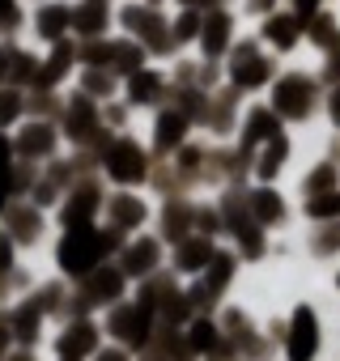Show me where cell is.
<instances>
[{
  "label": "cell",
  "instance_id": "obj_29",
  "mask_svg": "<svg viewBox=\"0 0 340 361\" xmlns=\"http://www.w3.org/2000/svg\"><path fill=\"white\" fill-rule=\"evenodd\" d=\"M68 60H73V51H68V47H56V56H51V64L43 68V77H39V81H43V85H51V81L68 68Z\"/></svg>",
  "mask_w": 340,
  "mask_h": 361
},
{
  "label": "cell",
  "instance_id": "obj_40",
  "mask_svg": "<svg viewBox=\"0 0 340 361\" xmlns=\"http://www.w3.org/2000/svg\"><path fill=\"white\" fill-rule=\"evenodd\" d=\"M315 5H319V0H298V9H302V13H310Z\"/></svg>",
  "mask_w": 340,
  "mask_h": 361
},
{
  "label": "cell",
  "instance_id": "obj_8",
  "mask_svg": "<svg viewBox=\"0 0 340 361\" xmlns=\"http://www.w3.org/2000/svg\"><path fill=\"white\" fill-rule=\"evenodd\" d=\"M119 289H123V272H115V268H102V272L90 281V289H85L81 306H90V302H111V298H119Z\"/></svg>",
  "mask_w": 340,
  "mask_h": 361
},
{
  "label": "cell",
  "instance_id": "obj_4",
  "mask_svg": "<svg viewBox=\"0 0 340 361\" xmlns=\"http://www.w3.org/2000/svg\"><path fill=\"white\" fill-rule=\"evenodd\" d=\"M205 268H209V276H205V281H200V285L192 289V298H188V306H205V310H209V306L217 302V293H221V289L230 285V272H234V259H230V255H209V264H205Z\"/></svg>",
  "mask_w": 340,
  "mask_h": 361
},
{
  "label": "cell",
  "instance_id": "obj_12",
  "mask_svg": "<svg viewBox=\"0 0 340 361\" xmlns=\"http://www.w3.org/2000/svg\"><path fill=\"white\" fill-rule=\"evenodd\" d=\"M234 81L238 85H264L268 81V60H260L255 51H243L234 60Z\"/></svg>",
  "mask_w": 340,
  "mask_h": 361
},
{
  "label": "cell",
  "instance_id": "obj_31",
  "mask_svg": "<svg viewBox=\"0 0 340 361\" xmlns=\"http://www.w3.org/2000/svg\"><path fill=\"white\" fill-rule=\"evenodd\" d=\"M306 192H332V166H319V170L310 174V183H306Z\"/></svg>",
  "mask_w": 340,
  "mask_h": 361
},
{
  "label": "cell",
  "instance_id": "obj_32",
  "mask_svg": "<svg viewBox=\"0 0 340 361\" xmlns=\"http://www.w3.org/2000/svg\"><path fill=\"white\" fill-rule=\"evenodd\" d=\"M5 192H9V145L0 136V200H5Z\"/></svg>",
  "mask_w": 340,
  "mask_h": 361
},
{
  "label": "cell",
  "instance_id": "obj_10",
  "mask_svg": "<svg viewBox=\"0 0 340 361\" xmlns=\"http://www.w3.org/2000/svg\"><path fill=\"white\" fill-rule=\"evenodd\" d=\"M98 209V192L94 188H81L73 200H68V209H64V226L68 230H77V226H90V213Z\"/></svg>",
  "mask_w": 340,
  "mask_h": 361
},
{
  "label": "cell",
  "instance_id": "obj_11",
  "mask_svg": "<svg viewBox=\"0 0 340 361\" xmlns=\"http://www.w3.org/2000/svg\"><path fill=\"white\" fill-rule=\"evenodd\" d=\"M209 255H213V247H209L205 234L200 238H179V268L183 272H200L209 264Z\"/></svg>",
  "mask_w": 340,
  "mask_h": 361
},
{
  "label": "cell",
  "instance_id": "obj_3",
  "mask_svg": "<svg viewBox=\"0 0 340 361\" xmlns=\"http://www.w3.org/2000/svg\"><path fill=\"white\" fill-rule=\"evenodd\" d=\"M285 340H289V361H310L319 353V319H315L310 306L293 310V323H289Z\"/></svg>",
  "mask_w": 340,
  "mask_h": 361
},
{
  "label": "cell",
  "instance_id": "obj_15",
  "mask_svg": "<svg viewBox=\"0 0 340 361\" xmlns=\"http://www.w3.org/2000/svg\"><path fill=\"white\" fill-rule=\"evenodd\" d=\"M183 128H188V119H183L179 111L162 115V119H157V149H175V145L183 140Z\"/></svg>",
  "mask_w": 340,
  "mask_h": 361
},
{
  "label": "cell",
  "instance_id": "obj_24",
  "mask_svg": "<svg viewBox=\"0 0 340 361\" xmlns=\"http://www.w3.org/2000/svg\"><path fill=\"white\" fill-rule=\"evenodd\" d=\"M277 132V119H272V111H251V119H247V140H264V136H272Z\"/></svg>",
  "mask_w": 340,
  "mask_h": 361
},
{
  "label": "cell",
  "instance_id": "obj_35",
  "mask_svg": "<svg viewBox=\"0 0 340 361\" xmlns=\"http://www.w3.org/2000/svg\"><path fill=\"white\" fill-rule=\"evenodd\" d=\"M9 264H13V243L0 238V272H9Z\"/></svg>",
  "mask_w": 340,
  "mask_h": 361
},
{
  "label": "cell",
  "instance_id": "obj_23",
  "mask_svg": "<svg viewBox=\"0 0 340 361\" xmlns=\"http://www.w3.org/2000/svg\"><path fill=\"white\" fill-rule=\"evenodd\" d=\"M128 90H132V94H128L132 102H153L157 90H162V81H157L153 73H132V85H128Z\"/></svg>",
  "mask_w": 340,
  "mask_h": 361
},
{
  "label": "cell",
  "instance_id": "obj_37",
  "mask_svg": "<svg viewBox=\"0 0 340 361\" xmlns=\"http://www.w3.org/2000/svg\"><path fill=\"white\" fill-rule=\"evenodd\" d=\"M0 18H9V22H13V0H0Z\"/></svg>",
  "mask_w": 340,
  "mask_h": 361
},
{
  "label": "cell",
  "instance_id": "obj_28",
  "mask_svg": "<svg viewBox=\"0 0 340 361\" xmlns=\"http://www.w3.org/2000/svg\"><path fill=\"white\" fill-rule=\"evenodd\" d=\"M188 217H192V213H188L183 204L166 209V234H170V238H183V230H188Z\"/></svg>",
  "mask_w": 340,
  "mask_h": 361
},
{
  "label": "cell",
  "instance_id": "obj_7",
  "mask_svg": "<svg viewBox=\"0 0 340 361\" xmlns=\"http://www.w3.org/2000/svg\"><path fill=\"white\" fill-rule=\"evenodd\" d=\"M94 344H98V327L81 319V323H73V327L60 336V357H81V353H90Z\"/></svg>",
  "mask_w": 340,
  "mask_h": 361
},
{
  "label": "cell",
  "instance_id": "obj_22",
  "mask_svg": "<svg viewBox=\"0 0 340 361\" xmlns=\"http://www.w3.org/2000/svg\"><path fill=\"white\" fill-rule=\"evenodd\" d=\"M264 39H272L277 47H293V39H298V26H293L289 18H268V26H264Z\"/></svg>",
  "mask_w": 340,
  "mask_h": 361
},
{
  "label": "cell",
  "instance_id": "obj_17",
  "mask_svg": "<svg viewBox=\"0 0 340 361\" xmlns=\"http://www.w3.org/2000/svg\"><path fill=\"white\" fill-rule=\"evenodd\" d=\"M68 132H73L77 140H90V132H94V106H90L85 98H77V102H73V115H68Z\"/></svg>",
  "mask_w": 340,
  "mask_h": 361
},
{
  "label": "cell",
  "instance_id": "obj_9",
  "mask_svg": "<svg viewBox=\"0 0 340 361\" xmlns=\"http://www.w3.org/2000/svg\"><path fill=\"white\" fill-rule=\"evenodd\" d=\"M39 319H43V306H39V302L18 306V314L9 319V336H18L22 344H35V336H39Z\"/></svg>",
  "mask_w": 340,
  "mask_h": 361
},
{
  "label": "cell",
  "instance_id": "obj_18",
  "mask_svg": "<svg viewBox=\"0 0 340 361\" xmlns=\"http://www.w3.org/2000/svg\"><path fill=\"white\" fill-rule=\"evenodd\" d=\"M285 153H289V145H285V136H281V132H272V140H268V149H264V161H260V174H264V178H272V174L281 170V161H285Z\"/></svg>",
  "mask_w": 340,
  "mask_h": 361
},
{
  "label": "cell",
  "instance_id": "obj_6",
  "mask_svg": "<svg viewBox=\"0 0 340 361\" xmlns=\"http://www.w3.org/2000/svg\"><path fill=\"white\" fill-rule=\"evenodd\" d=\"M272 106L281 115H289V119H302L310 111V81L306 77H285L277 85V94H272Z\"/></svg>",
  "mask_w": 340,
  "mask_h": 361
},
{
  "label": "cell",
  "instance_id": "obj_21",
  "mask_svg": "<svg viewBox=\"0 0 340 361\" xmlns=\"http://www.w3.org/2000/svg\"><path fill=\"white\" fill-rule=\"evenodd\" d=\"M188 344H192V353H213V348H217V327H213L209 319H196Z\"/></svg>",
  "mask_w": 340,
  "mask_h": 361
},
{
  "label": "cell",
  "instance_id": "obj_20",
  "mask_svg": "<svg viewBox=\"0 0 340 361\" xmlns=\"http://www.w3.org/2000/svg\"><path fill=\"white\" fill-rule=\"evenodd\" d=\"M51 145H56V132H51V128H30V132H22V153H26V157L51 153Z\"/></svg>",
  "mask_w": 340,
  "mask_h": 361
},
{
  "label": "cell",
  "instance_id": "obj_16",
  "mask_svg": "<svg viewBox=\"0 0 340 361\" xmlns=\"http://www.w3.org/2000/svg\"><path fill=\"white\" fill-rule=\"evenodd\" d=\"M247 204H251L255 221H281V217H285V204H281L272 192H251V196H247Z\"/></svg>",
  "mask_w": 340,
  "mask_h": 361
},
{
  "label": "cell",
  "instance_id": "obj_39",
  "mask_svg": "<svg viewBox=\"0 0 340 361\" xmlns=\"http://www.w3.org/2000/svg\"><path fill=\"white\" fill-rule=\"evenodd\" d=\"M9 361H35V353H30V348H22V353H13Z\"/></svg>",
  "mask_w": 340,
  "mask_h": 361
},
{
  "label": "cell",
  "instance_id": "obj_33",
  "mask_svg": "<svg viewBox=\"0 0 340 361\" xmlns=\"http://www.w3.org/2000/svg\"><path fill=\"white\" fill-rule=\"evenodd\" d=\"M22 111V102H18V94H0V123H9L13 115Z\"/></svg>",
  "mask_w": 340,
  "mask_h": 361
},
{
  "label": "cell",
  "instance_id": "obj_1",
  "mask_svg": "<svg viewBox=\"0 0 340 361\" xmlns=\"http://www.w3.org/2000/svg\"><path fill=\"white\" fill-rule=\"evenodd\" d=\"M107 247H115V234H98V230H90V226H77V230H68L64 234V243H60V268L64 272H73V276H85L102 255H107Z\"/></svg>",
  "mask_w": 340,
  "mask_h": 361
},
{
  "label": "cell",
  "instance_id": "obj_34",
  "mask_svg": "<svg viewBox=\"0 0 340 361\" xmlns=\"http://www.w3.org/2000/svg\"><path fill=\"white\" fill-rule=\"evenodd\" d=\"M196 26H200V22H196V13H183V18H179V39H192V35H196Z\"/></svg>",
  "mask_w": 340,
  "mask_h": 361
},
{
  "label": "cell",
  "instance_id": "obj_43",
  "mask_svg": "<svg viewBox=\"0 0 340 361\" xmlns=\"http://www.w3.org/2000/svg\"><path fill=\"white\" fill-rule=\"evenodd\" d=\"M188 5H192V0H188Z\"/></svg>",
  "mask_w": 340,
  "mask_h": 361
},
{
  "label": "cell",
  "instance_id": "obj_41",
  "mask_svg": "<svg viewBox=\"0 0 340 361\" xmlns=\"http://www.w3.org/2000/svg\"><path fill=\"white\" fill-rule=\"evenodd\" d=\"M9 73V56H0V77H5Z\"/></svg>",
  "mask_w": 340,
  "mask_h": 361
},
{
  "label": "cell",
  "instance_id": "obj_36",
  "mask_svg": "<svg viewBox=\"0 0 340 361\" xmlns=\"http://www.w3.org/2000/svg\"><path fill=\"white\" fill-rule=\"evenodd\" d=\"M98 361H128V357H123L119 348H102V357H98Z\"/></svg>",
  "mask_w": 340,
  "mask_h": 361
},
{
  "label": "cell",
  "instance_id": "obj_38",
  "mask_svg": "<svg viewBox=\"0 0 340 361\" xmlns=\"http://www.w3.org/2000/svg\"><path fill=\"white\" fill-rule=\"evenodd\" d=\"M9 344V319H0V348Z\"/></svg>",
  "mask_w": 340,
  "mask_h": 361
},
{
  "label": "cell",
  "instance_id": "obj_19",
  "mask_svg": "<svg viewBox=\"0 0 340 361\" xmlns=\"http://www.w3.org/2000/svg\"><path fill=\"white\" fill-rule=\"evenodd\" d=\"M226 39H230V18H209V26H205V51L209 56H217L221 47H226Z\"/></svg>",
  "mask_w": 340,
  "mask_h": 361
},
{
  "label": "cell",
  "instance_id": "obj_13",
  "mask_svg": "<svg viewBox=\"0 0 340 361\" xmlns=\"http://www.w3.org/2000/svg\"><path fill=\"white\" fill-rule=\"evenodd\" d=\"M111 221H115V230H132V226L145 221V204L136 196H115L111 200Z\"/></svg>",
  "mask_w": 340,
  "mask_h": 361
},
{
  "label": "cell",
  "instance_id": "obj_30",
  "mask_svg": "<svg viewBox=\"0 0 340 361\" xmlns=\"http://www.w3.org/2000/svg\"><path fill=\"white\" fill-rule=\"evenodd\" d=\"M77 26H81V35H98V26H102V9H98V5H85V9L77 13Z\"/></svg>",
  "mask_w": 340,
  "mask_h": 361
},
{
  "label": "cell",
  "instance_id": "obj_14",
  "mask_svg": "<svg viewBox=\"0 0 340 361\" xmlns=\"http://www.w3.org/2000/svg\"><path fill=\"white\" fill-rule=\"evenodd\" d=\"M153 264H157V243H153V238H140V243L128 247V255H123V272H136V276L153 272Z\"/></svg>",
  "mask_w": 340,
  "mask_h": 361
},
{
  "label": "cell",
  "instance_id": "obj_25",
  "mask_svg": "<svg viewBox=\"0 0 340 361\" xmlns=\"http://www.w3.org/2000/svg\"><path fill=\"white\" fill-rule=\"evenodd\" d=\"M64 22H68V9H60V5L43 9V18H39V26H43V35H47V39H60Z\"/></svg>",
  "mask_w": 340,
  "mask_h": 361
},
{
  "label": "cell",
  "instance_id": "obj_27",
  "mask_svg": "<svg viewBox=\"0 0 340 361\" xmlns=\"http://www.w3.org/2000/svg\"><path fill=\"white\" fill-rule=\"evenodd\" d=\"M9 221H13V230H18V238H22V243H30V238L39 234V217H30L26 209H13V217H9Z\"/></svg>",
  "mask_w": 340,
  "mask_h": 361
},
{
  "label": "cell",
  "instance_id": "obj_5",
  "mask_svg": "<svg viewBox=\"0 0 340 361\" xmlns=\"http://www.w3.org/2000/svg\"><path fill=\"white\" fill-rule=\"evenodd\" d=\"M107 174L119 183H136V178H145V153L132 140H115L107 153Z\"/></svg>",
  "mask_w": 340,
  "mask_h": 361
},
{
  "label": "cell",
  "instance_id": "obj_42",
  "mask_svg": "<svg viewBox=\"0 0 340 361\" xmlns=\"http://www.w3.org/2000/svg\"><path fill=\"white\" fill-rule=\"evenodd\" d=\"M60 361H81V357H60Z\"/></svg>",
  "mask_w": 340,
  "mask_h": 361
},
{
  "label": "cell",
  "instance_id": "obj_2",
  "mask_svg": "<svg viewBox=\"0 0 340 361\" xmlns=\"http://www.w3.org/2000/svg\"><path fill=\"white\" fill-rule=\"evenodd\" d=\"M123 344H149V331H153V310L145 306V302H136V306H115V314H111V323H107Z\"/></svg>",
  "mask_w": 340,
  "mask_h": 361
},
{
  "label": "cell",
  "instance_id": "obj_26",
  "mask_svg": "<svg viewBox=\"0 0 340 361\" xmlns=\"http://www.w3.org/2000/svg\"><path fill=\"white\" fill-rule=\"evenodd\" d=\"M336 209H340V196H336V192H319L315 200H306V213H310V217H332Z\"/></svg>",
  "mask_w": 340,
  "mask_h": 361
}]
</instances>
